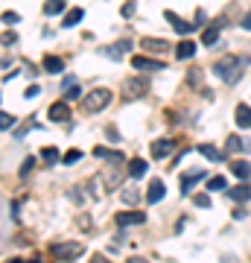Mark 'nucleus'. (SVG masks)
Here are the masks:
<instances>
[{"label":"nucleus","instance_id":"30","mask_svg":"<svg viewBox=\"0 0 251 263\" xmlns=\"http://www.w3.org/2000/svg\"><path fill=\"white\" fill-rule=\"evenodd\" d=\"M79 158H82V152H79V149H70V152H67V155L62 158V161H65V164H76Z\"/></svg>","mask_w":251,"mask_h":263},{"label":"nucleus","instance_id":"17","mask_svg":"<svg viewBox=\"0 0 251 263\" xmlns=\"http://www.w3.org/2000/svg\"><path fill=\"white\" fill-rule=\"evenodd\" d=\"M67 117H70V105H67V103H56V105H50V120L62 123V120H67Z\"/></svg>","mask_w":251,"mask_h":263},{"label":"nucleus","instance_id":"37","mask_svg":"<svg viewBox=\"0 0 251 263\" xmlns=\"http://www.w3.org/2000/svg\"><path fill=\"white\" fill-rule=\"evenodd\" d=\"M94 155H97V158H108V155H111V149H105V146H97V149H94Z\"/></svg>","mask_w":251,"mask_h":263},{"label":"nucleus","instance_id":"3","mask_svg":"<svg viewBox=\"0 0 251 263\" xmlns=\"http://www.w3.org/2000/svg\"><path fill=\"white\" fill-rule=\"evenodd\" d=\"M111 103V91L108 88H97L85 97V111H102L105 105Z\"/></svg>","mask_w":251,"mask_h":263},{"label":"nucleus","instance_id":"12","mask_svg":"<svg viewBox=\"0 0 251 263\" xmlns=\"http://www.w3.org/2000/svg\"><path fill=\"white\" fill-rule=\"evenodd\" d=\"M172 146H175V140H169V138L155 140V143H152V155L155 158H167L169 152H172Z\"/></svg>","mask_w":251,"mask_h":263},{"label":"nucleus","instance_id":"28","mask_svg":"<svg viewBox=\"0 0 251 263\" xmlns=\"http://www.w3.org/2000/svg\"><path fill=\"white\" fill-rule=\"evenodd\" d=\"M12 126H15V117L6 114V111H0V132H9Z\"/></svg>","mask_w":251,"mask_h":263},{"label":"nucleus","instance_id":"5","mask_svg":"<svg viewBox=\"0 0 251 263\" xmlns=\"http://www.w3.org/2000/svg\"><path fill=\"white\" fill-rule=\"evenodd\" d=\"M114 219H117L120 228H126V225H143V222H146V213H143V210H123V213H117Z\"/></svg>","mask_w":251,"mask_h":263},{"label":"nucleus","instance_id":"18","mask_svg":"<svg viewBox=\"0 0 251 263\" xmlns=\"http://www.w3.org/2000/svg\"><path fill=\"white\" fill-rule=\"evenodd\" d=\"M201 178H204V170H193V173L190 175H184V178H181V193H190V187H193V184H199Z\"/></svg>","mask_w":251,"mask_h":263},{"label":"nucleus","instance_id":"11","mask_svg":"<svg viewBox=\"0 0 251 263\" xmlns=\"http://www.w3.org/2000/svg\"><path fill=\"white\" fill-rule=\"evenodd\" d=\"M132 65L134 70H164V62H155V59H146V56H134Z\"/></svg>","mask_w":251,"mask_h":263},{"label":"nucleus","instance_id":"26","mask_svg":"<svg viewBox=\"0 0 251 263\" xmlns=\"http://www.w3.org/2000/svg\"><path fill=\"white\" fill-rule=\"evenodd\" d=\"M41 161H44V164H56V161H59V149H56V146H44V149H41Z\"/></svg>","mask_w":251,"mask_h":263},{"label":"nucleus","instance_id":"39","mask_svg":"<svg viewBox=\"0 0 251 263\" xmlns=\"http://www.w3.org/2000/svg\"><path fill=\"white\" fill-rule=\"evenodd\" d=\"M242 27H245V30H251V12L245 18H242Z\"/></svg>","mask_w":251,"mask_h":263},{"label":"nucleus","instance_id":"8","mask_svg":"<svg viewBox=\"0 0 251 263\" xmlns=\"http://www.w3.org/2000/svg\"><path fill=\"white\" fill-rule=\"evenodd\" d=\"M164 18H167L169 24H172V30H175V33H178V35H190V33H193V30H196L193 24H187V21H181V18L175 15V12H169V9H167V12H164Z\"/></svg>","mask_w":251,"mask_h":263},{"label":"nucleus","instance_id":"2","mask_svg":"<svg viewBox=\"0 0 251 263\" xmlns=\"http://www.w3.org/2000/svg\"><path fill=\"white\" fill-rule=\"evenodd\" d=\"M239 65H242L239 56H225V59H219L216 65H213V73H216L219 79H225V82H234L236 73H239Z\"/></svg>","mask_w":251,"mask_h":263},{"label":"nucleus","instance_id":"7","mask_svg":"<svg viewBox=\"0 0 251 263\" xmlns=\"http://www.w3.org/2000/svg\"><path fill=\"white\" fill-rule=\"evenodd\" d=\"M132 50V41L129 38H123V41H114V44H108V47H100L102 56H108V59H120L123 53Z\"/></svg>","mask_w":251,"mask_h":263},{"label":"nucleus","instance_id":"36","mask_svg":"<svg viewBox=\"0 0 251 263\" xmlns=\"http://www.w3.org/2000/svg\"><path fill=\"white\" fill-rule=\"evenodd\" d=\"M187 82H190V85H193V88L199 85V70H193V73H187Z\"/></svg>","mask_w":251,"mask_h":263},{"label":"nucleus","instance_id":"10","mask_svg":"<svg viewBox=\"0 0 251 263\" xmlns=\"http://www.w3.org/2000/svg\"><path fill=\"white\" fill-rule=\"evenodd\" d=\"M199 152H201L204 158H207V161H213V164H219V161H225V158H228V152L216 149L213 143H201V146H199Z\"/></svg>","mask_w":251,"mask_h":263},{"label":"nucleus","instance_id":"32","mask_svg":"<svg viewBox=\"0 0 251 263\" xmlns=\"http://www.w3.org/2000/svg\"><path fill=\"white\" fill-rule=\"evenodd\" d=\"M70 199H73V202L79 205V202L85 199V196H82V187H73V190H70Z\"/></svg>","mask_w":251,"mask_h":263},{"label":"nucleus","instance_id":"20","mask_svg":"<svg viewBox=\"0 0 251 263\" xmlns=\"http://www.w3.org/2000/svg\"><path fill=\"white\" fill-rule=\"evenodd\" d=\"M228 196L242 205V202H248L251 199V184H239V187H234V190H228Z\"/></svg>","mask_w":251,"mask_h":263},{"label":"nucleus","instance_id":"6","mask_svg":"<svg viewBox=\"0 0 251 263\" xmlns=\"http://www.w3.org/2000/svg\"><path fill=\"white\" fill-rule=\"evenodd\" d=\"M146 79H126L123 82V94L129 97V100H137V97H143L146 94Z\"/></svg>","mask_w":251,"mask_h":263},{"label":"nucleus","instance_id":"27","mask_svg":"<svg viewBox=\"0 0 251 263\" xmlns=\"http://www.w3.org/2000/svg\"><path fill=\"white\" fill-rule=\"evenodd\" d=\"M123 202H126V205H137V202H140V193L137 190H132V187H129V190H123Z\"/></svg>","mask_w":251,"mask_h":263},{"label":"nucleus","instance_id":"1","mask_svg":"<svg viewBox=\"0 0 251 263\" xmlns=\"http://www.w3.org/2000/svg\"><path fill=\"white\" fill-rule=\"evenodd\" d=\"M123 173H129V170H123V152H111V155H108V167L102 170L105 190H117L120 181H123Z\"/></svg>","mask_w":251,"mask_h":263},{"label":"nucleus","instance_id":"40","mask_svg":"<svg viewBox=\"0 0 251 263\" xmlns=\"http://www.w3.org/2000/svg\"><path fill=\"white\" fill-rule=\"evenodd\" d=\"M91 263H108V260H105L102 254H94V257H91Z\"/></svg>","mask_w":251,"mask_h":263},{"label":"nucleus","instance_id":"25","mask_svg":"<svg viewBox=\"0 0 251 263\" xmlns=\"http://www.w3.org/2000/svg\"><path fill=\"white\" fill-rule=\"evenodd\" d=\"M82 9H73V12H67L65 15V21H62V27H76V24H79V21H82Z\"/></svg>","mask_w":251,"mask_h":263},{"label":"nucleus","instance_id":"4","mask_svg":"<svg viewBox=\"0 0 251 263\" xmlns=\"http://www.w3.org/2000/svg\"><path fill=\"white\" fill-rule=\"evenodd\" d=\"M50 254L59 257V260H73V257L82 254V243H56L50 245Z\"/></svg>","mask_w":251,"mask_h":263},{"label":"nucleus","instance_id":"23","mask_svg":"<svg viewBox=\"0 0 251 263\" xmlns=\"http://www.w3.org/2000/svg\"><path fill=\"white\" fill-rule=\"evenodd\" d=\"M245 140L242 138H236V135H228V152H245Z\"/></svg>","mask_w":251,"mask_h":263},{"label":"nucleus","instance_id":"14","mask_svg":"<svg viewBox=\"0 0 251 263\" xmlns=\"http://www.w3.org/2000/svg\"><path fill=\"white\" fill-rule=\"evenodd\" d=\"M222 24H225V21H216V24H210V27L204 30V35H201V44H204V47H213L219 41V27H222Z\"/></svg>","mask_w":251,"mask_h":263},{"label":"nucleus","instance_id":"29","mask_svg":"<svg viewBox=\"0 0 251 263\" xmlns=\"http://www.w3.org/2000/svg\"><path fill=\"white\" fill-rule=\"evenodd\" d=\"M207 190H225V178H222V175L207 178Z\"/></svg>","mask_w":251,"mask_h":263},{"label":"nucleus","instance_id":"16","mask_svg":"<svg viewBox=\"0 0 251 263\" xmlns=\"http://www.w3.org/2000/svg\"><path fill=\"white\" fill-rule=\"evenodd\" d=\"M231 173H234L239 181H248L251 178V164L248 161H234V164H231Z\"/></svg>","mask_w":251,"mask_h":263},{"label":"nucleus","instance_id":"15","mask_svg":"<svg viewBox=\"0 0 251 263\" xmlns=\"http://www.w3.org/2000/svg\"><path fill=\"white\" fill-rule=\"evenodd\" d=\"M126 170H129V175H132V178H143V173H149V164H146L143 158H132Z\"/></svg>","mask_w":251,"mask_h":263},{"label":"nucleus","instance_id":"35","mask_svg":"<svg viewBox=\"0 0 251 263\" xmlns=\"http://www.w3.org/2000/svg\"><path fill=\"white\" fill-rule=\"evenodd\" d=\"M193 202H196V205H199V208H210V199H207V196H196V199H193Z\"/></svg>","mask_w":251,"mask_h":263},{"label":"nucleus","instance_id":"33","mask_svg":"<svg viewBox=\"0 0 251 263\" xmlns=\"http://www.w3.org/2000/svg\"><path fill=\"white\" fill-rule=\"evenodd\" d=\"M134 15V3L129 0V3H123V18H132Z\"/></svg>","mask_w":251,"mask_h":263},{"label":"nucleus","instance_id":"24","mask_svg":"<svg viewBox=\"0 0 251 263\" xmlns=\"http://www.w3.org/2000/svg\"><path fill=\"white\" fill-rule=\"evenodd\" d=\"M65 9V0H47L44 3V15H62Z\"/></svg>","mask_w":251,"mask_h":263},{"label":"nucleus","instance_id":"34","mask_svg":"<svg viewBox=\"0 0 251 263\" xmlns=\"http://www.w3.org/2000/svg\"><path fill=\"white\" fill-rule=\"evenodd\" d=\"M76 97H79V88H76V85H73V88H67V100H65V103H73Z\"/></svg>","mask_w":251,"mask_h":263},{"label":"nucleus","instance_id":"38","mask_svg":"<svg viewBox=\"0 0 251 263\" xmlns=\"http://www.w3.org/2000/svg\"><path fill=\"white\" fill-rule=\"evenodd\" d=\"M3 21H6V24H18V15H15V12H6V15H3Z\"/></svg>","mask_w":251,"mask_h":263},{"label":"nucleus","instance_id":"41","mask_svg":"<svg viewBox=\"0 0 251 263\" xmlns=\"http://www.w3.org/2000/svg\"><path fill=\"white\" fill-rule=\"evenodd\" d=\"M126 263H146V260H143V257H129Z\"/></svg>","mask_w":251,"mask_h":263},{"label":"nucleus","instance_id":"21","mask_svg":"<svg viewBox=\"0 0 251 263\" xmlns=\"http://www.w3.org/2000/svg\"><path fill=\"white\" fill-rule=\"evenodd\" d=\"M143 50H149V53H169V44H167V41H158V38H143Z\"/></svg>","mask_w":251,"mask_h":263},{"label":"nucleus","instance_id":"19","mask_svg":"<svg viewBox=\"0 0 251 263\" xmlns=\"http://www.w3.org/2000/svg\"><path fill=\"white\" fill-rule=\"evenodd\" d=\"M175 53H178V59H193V56H196V41H193V38H184V41L175 47Z\"/></svg>","mask_w":251,"mask_h":263},{"label":"nucleus","instance_id":"13","mask_svg":"<svg viewBox=\"0 0 251 263\" xmlns=\"http://www.w3.org/2000/svg\"><path fill=\"white\" fill-rule=\"evenodd\" d=\"M236 126L239 129H251V105L248 103L236 105Z\"/></svg>","mask_w":251,"mask_h":263},{"label":"nucleus","instance_id":"42","mask_svg":"<svg viewBox=\"0 0 251 263\" xmlns=\"http://www.w3.org/2000/svg\"><path fill=\"white\" fill-rule=\"evenodd\" d=\"M6 263H24V260H6Z\"/></svg>","mask_w":251,"mask_h":263},{"label":"nucleus","instance_id":"9","mask_svg":"<svg viewBox=\"0 0 251 263\" xmlns=\"http://www.w3.org/2000/svg\"><path fill=\"white\" fill-rule=\"evenodd\" d=\"M164 193H167L164 181H161V178H152V181H149V190H146V199L155 205V202H161V199H164Z\"/></svg>","mask_w":251,"mask_h":263},{"label":"nucleus","instance_id":"22","mask_svg":"<svg viewBox=\"0 0 251 263\" xmlns=\"http://www.w3.org/2000/svg\"><path fill=\"white\" fill-rule=\"evenodd\" d=\"M44 70H47V73H59V70H65V62H62L59 56H47V59H44Z\"/></svg>","mask_w":251,"mask_h":263},{"label":"nucleus","instance_id":"31","mask_svg":"<svg viewBox=\"0 0 251 263\" xmlns=\"http://www.w3.org/2000/svg\"><path fill=\"white\" fill-rule=\"evenodd\" d=\"M35 167V158H27L24 164H21V175H30V170Z\"/></svg>","mask_w":251,"mask_h":263}]
</instances>
